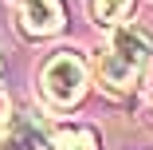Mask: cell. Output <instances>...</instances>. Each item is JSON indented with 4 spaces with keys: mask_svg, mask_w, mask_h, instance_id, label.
Wrapping results in <instances>:
<instances>
[{
    "mask_svg": "<svg viewBox=\"0 0 153 150\" xmlns=\"http://www.w3.org/2000/svg\"><path fill=\"white\" fill-rule=\"evenodd\" d=\"M47 134H51V150H98L102 146L98 130L86 123H51Z\"/></svg>",
    "mask_w": 153,
    "mask_h": 150,
    "instance_id": "5b68a950",
    "label": "cell"
},
{
    "mask_svg": "<svg viewBox=\"0 0 153 150\" xmlns=\"http://www.w3.org/2000/svg\"><path fill=\"white\" fill-rule=\"evenodd\" d=\"M149 59H153V40L145 28L137 24H118L102 55L94 59V75H98V87L106 95H130L134 87L141 83L145 67H149Z\"/></svg>",
    "mask_w": 153,
    "mask_h": 150,
    "instance_id": "6da1fadb",
    "label": "cell"
},
{
    "mask_svg": "<svg viewBox=\"0 0 153 150\" xmlns=\"http://www.w3.org/2000/svg\"><path fill=\"white\" fill-rule=\"evenodd\" d=\"M0 150H51L47 123H43L36 111L12 115V123L0 130Z\"/></svg>",
    "mask_w": 153,
    "mask_h": 150,
    "instance_id": "3957f363",
    "label": "cell"
},
{
    "mask_svg": "<svg viewBox=\"0 0 153 150\" xmlns=\"http://www.w3.org/2000/svg\"><path fill=\"white\" fill-rule=\"evenodd\" d=\"M86 12H90V20L102 24V28H118V24L130 20L134 0H86Z\"/></svg>",
    "mask_w": 153,
    "mask_h": 150,
    "instance_id": "8992f818",
    "label": "cell"
},
{
    "mask_svg": "<svg viewBox=\"0 0 153 150\" xmlns=\"http://www.w3.org/2000/svg\"><path fill=\"white\" fill-rule=\"evenodd\" d=\"M86 87H90V67H86V59L79 51H71V47L67 51H55L39 67V91L59 111L79 107L82 95H86Z\"/></svg>",
    "mask_w": 153,
    "mask_h": 150,
    "instance_id": "7a4b0ae2",
    "label": "cell"
},
{
    "mask_svg": "<svg viewBox=\"0 0 153 150\" xmlns=\"http://www.w3.org/2000/svg\"><path fill=\"white\" fill-rule=\"evenodd\" d=\"M0 71H4V55H0Z\"/></svg>",
    "mask_w": 153,
    "mask_h": 150,
    "instance_id": "ba28073f",
    "label": "cell"
},
{
    "mask_svg": "<svg viewBox=\"0 0 153 150\" xmlns=\"http://www.w3.org/2000/svg\"><path fill=\"white\" fill-rule=\"evenodd\" d=\"M67 24V8H63V0H24L20 4V28H24V36H55L59 28Z\"/></svg>",
    "mask_w": 153,
    "mask_h": 150,
    "instance_id": "277c9868",
    "label": "cell"
},
{
    "mask_svg": "<svg viewBox=\"0 0 153 150\" xmlns=\"http://www.w3.org/2000/svg\"><path fill=\"white\" fill-rule=\"evenodd\" d=\"M8 111H12V103H8V95H4V91H0V130L12 123V115H8Z\"/></svg>",
    "mask_w": 153,
    "mask_h": 150,
    "instance_id": "52a82bcc",
    "label": "cell"
}]
</instances>
